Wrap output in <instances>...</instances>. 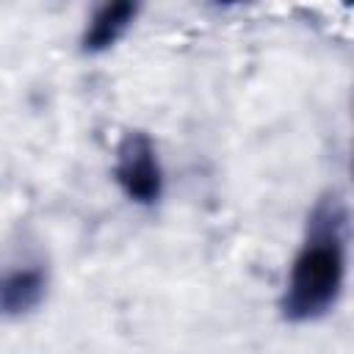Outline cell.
Here are the masks:
<instances>
[{
  "label": "cell",
  "mask_w": 354,
  "mask_h": 354,
  "mask_svg": "<svg viewBox=\"0 0 354 354\" xmlns=\"http://www.w3.org/2000/svg\"><path fill=\"white\" fill-rule=\"evenodd\" d=\"M113 180L122 194L136 205H158L163 196V171L155 141L144 130H127L116 144Z\"/></svg>",
  "instance_id": "obj_2"
},
{
  "label": "cell",
  "mask_w": 354,
  "mask_h": 354,
  "mask_svg": "<svg viewBox=\"0 0 354 354\" xmlns=\"http://www.w3.org/2000/svg\"><path fill=\"white\" fill-rule=\"evenodd\" d=\"M348 207L337 191L315 199L301 249L290 263V277L279 299V313L290 324L324 318L340 299L346 282Z\"/></svg>",
  "instance_id": "obj_1"
},
{
  "label": "cell",
  "mask_w": 354,
  "mask_h": 354,
  "mask_svg": "<svg viewBox=\"0 0 354 354\" xmlns=\"http://www.w3.org/2000/svg\"><path fill=\"white\" fill-rule=\"evenodd\" d=\"M47 296V274L39 266H22L0 274V315L22 318Z\"/></svg>",
  "instance_id": "obj_3"
},
{
  "label": "cell",
  "mask_w": 354,
  "mask_h": 354,
  "mask_svg": "<svg viewBox=\"0 0 354 354\" xmlns=\"http://www.w3.org/2000/svg\"><path fill=\"white\" fill-rule=\"evenodd\" d=\"M138 11H141L138 3H130V0L102 3V6L91 14L88 25H86V30H83V36H80V50H83L86 55H97V53L111 50V47L130 30V25L136 22Z\"/></svg>",
  "instance_id": "obj_4"
}]
</instances>
